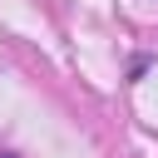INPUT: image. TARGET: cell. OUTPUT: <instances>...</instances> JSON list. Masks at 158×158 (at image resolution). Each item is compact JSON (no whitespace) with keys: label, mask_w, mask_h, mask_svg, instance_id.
Masks as SVG:
<instances>
[{"label":"cell","mask_w":158,"mask_h":158,"mask_svg":"<svg viewBox=\"0 0 158 158\" xmlns=\"http://www.w3.org/2000/svg\"><path fill=\"white\" fill-rule=\"evenodd\" d=\"M0 158H15V153H0Z\"/></svg>","instance_id":"obj_1"}]
</instances>
